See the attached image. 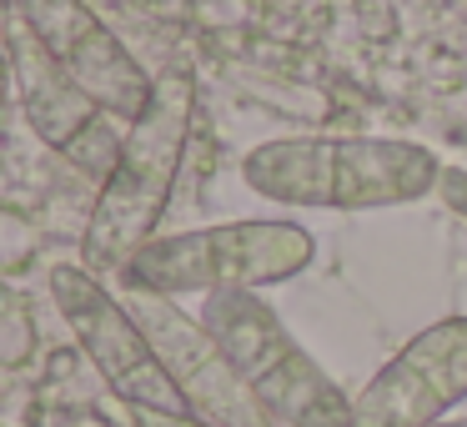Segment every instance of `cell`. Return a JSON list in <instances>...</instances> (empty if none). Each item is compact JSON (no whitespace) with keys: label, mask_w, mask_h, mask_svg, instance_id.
Wrapping results in <instances>:
<instances>
[{"label":"cell","mask_w":467,"mask_h":427,"mask_svg":"<svg viewBox=\"0 0 467 427\" xmlns=\"http://www.w3.org/2000/svg\"><path fill=\"white\" fill-rule=\"evenodd\" d=\"M437 151L397 136H282L242 156V182L296 212H382L442 186Z\"/></svg>","instance_id":"obj_1"},{"label":"cell","mask_w":467,"mask_h":427,"mask_svg":"<svg viewBox=\"0 0 467 427\" xmlns=\"http://www.w3.org/2000/svg\"><path fill=\"white\" fill-rule=\"evenodd\" d=\"M196 131V81L186 71H166L141 116L121 131L111 172L101 176L91 222L81 236V262L96 276H121L146 242H156L171 192L182 182V161Z\"/></svg>","instance_id":"obj_2"},{"label":"cell","mask_w":467,"mask_h":427,"mask_svg":"<svg viewBox=\"0 0 467 427\" xmlns=\"http://www.w3.org/2000/svg\"><path fill=\"white\" fill-rule=\"evenodd\" d=\"M312 256L317 242L302 222H286V216L216 222L146 242L121 272V286H141V292H161V297L256 292V286L302 276L312 266Z\"/></svg>","instance_id":"obj_3"},{"label":"cell","mask_w":467,"mask_h":427,"mask_svg":"<svg viewBox=\"0 0 467 427\" xmlns=\"http://www.w3.org/2000/svg\"><path fill=\"white\" fill-rule=\"evenodd\" d=\"M202 322L216 332L242 382L282 427H352V397L286 332L276 307L256 292L202 297Z\"/></svg>","instance_id":"obj_4"},{"label":"cell","mask_w":467,"mask_h":427,"mask_svg":"<svg viewBox=\"0 0 467 427\" xmlns=\"http://www.w3.org/2000/svg\"><path fill=\"white\" fill-rule=\"evenodd\" d=\"M51 302H56V312H61V322L71 327V337L86 352V362H91L96 377L106 382V392L121 407L186 412L182 392L171 387V377H166L151 337L141 332L136 312L121 302V292H111L86 262L51 266Z\"/></svg>","instance_id":"obj_5"},{"label":"cell","mask_w":467,"mask_h":427,"mask_svg":"<svg viewBox=\"0 0 467 427\" xmlns=\"http://www.w3.org/2000/svg\"><path fill=\"white\" fill-rule=\"evenodd\" d=\"M121 302L151 337L156 357H161L166 377L182 392L192 417L216 427H276V417L256 402V392L242 382L236 362L226 357V347L216 342V332L202 317H192L176 297L141 292V286H121Z\"/></svg>","instance_id":"obj_6"},{"label":"cell","mask_w":467,"mask_h":427,"mask_svg":"<svg viewBox=\"0 0 467 427\" xmlns=\"http://www.w3.org/2000/svg\"><path fill=\"white\" fill-rule=\"evenodd\" d=\"M11 76H16V101H21L26 126L36 141L51 146L81 172L106 176L121 151V136L111 131V116L81 91L71 71L31 36V26L11 11Z\"/></svg>","instance_id":"obj_7"},{"label":"cell","mask_w":467,"mask_h":427,"mask_svg":"<svg viewBox=\"0 0 467 427\" xmlns=\"http://www.w3.org/2000/svg\"><path fill=\"white\" fill-rule=\"evenodd\" d=\"M11 11L31 26V36L81 81V91L111 121L131 126L151 106L156 76L121 46V36L86 5V0H11Z\"/></svg>","instance_id":"obj_8"},{"label":"cell","mask_w":467,"mask_h":427,"mask_svg":"<svg viewBox=\"0 0 467 427\" xmlns=\"http://www.w3.org/2000/svg\"><path fill=\"white\" fill-rule=\"evenodd\" d=\"M467 397V317L422 327L352 397V427H437Z\"/></svg>","instance_id":"obj_9"},{"label":"cell","mask_w":467,"mask_h":427,"mask_svg":"<svg viewBox=\"0 0 467 427\" xmlns=\"http://www.w3.org/2000/svg\"><path fill=\"white\" fill-rule=\"evenodd\" d=\"M5 362L21 367L31 357V312H26V297L21 292H5Z\"/></svg>","instance_id":"obj_10"},{"label":"cell","mask_w":467,"mask_h":427,"mask_svg":"<svg viewBox=\"0 0 467 427\" xmlns=\"http://www.w3.org/2000/svg\"><path fill=\"white\" fill-rule=\"evenodd\" d=\"M126 422L131 427H216L192 412H156V407H126Z\"/></svg>","instance_id":"obj_11"},{"label":"cell","mask_w":467,"mask_h":427,"mask_svg":"<svg viewBox=\"0 0 467 427\" xmlns=\"http://www.w3.org/2000/svg\"><path fill=\"white\" fill-rule=\"evenodd\" d=\"M437 427H467V417H442Z\"/></svg>","instance_id":"obj_12"}]
</instances>
